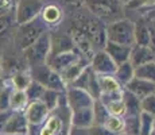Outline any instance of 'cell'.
Returning a JSON list of instances; mask_svg holds the SVG:
<instances>
[{
	"label": "cell",
	"mask_w": 155,
	"mask_h": 135,
	"mask_svg": "<svg viewBox=\"0 0 155 135\" xmlns=\"http://www.w3.org/2000/svg\"><path fill=\"white\" fill-rule=\"evenodd\" d=\"M46 31V23L42 18H35L25 25H19L14 35V42L18 49L25 50L30 45H32L43 32Z\"/></svg>",
	"instance_id": "cell-3"
},
{
	"label": "cell",
	"mask_w": 155,
	"mask_h": 135,
	"mask_svg": "<svg viewBox=\"0 0 155 135\" xmlns=\"http://www.w3.org/2000/svg\"><path fill=\"white\" fill-rule=\"evenodd\" d=\"M50 37H51V50H50L49 57L76 49V45H74V42L69 34H54V32H50Z\"/></svg>",
	"instance_id": "cell-13"
},
{
	"label": "cell",
	"mask_w": 155,
	"mask_h": 135,
	"mask_svg": "<svg viewBox=\"0 0 155 135\" xmlns=\"http://www.w3.org/2000/svg\"><path fill=\"white\" fill-rule=\"evenodd\" d=\"M28 131V122L26 115L20 111L11 112L10 118L4 126L3 134H27Z\"/></svg>",
	"instance_id": "cell-11"
},
{
	"label": "cell",
	"mask_w": 155,
	"mask_h": 135,
	"mask_svg": "<svg viewBox=\"0 0 155 135\" xmlns=\"http://www.w3.org/2000/svg\"><path fill=\"white\" fill-rule=\"evenodd\" d=\"M10 111L11 110H8V111H0V133H3L5 123H7L8 118H10V115H11Z\"/></svg>",
	"instance_id": "cell-37"
},
{
	"label": "cell",
	"mask_w": 155,
	"mask_h": 135,
	"mask_svg": "<svg viewBox=\"0 0 155 135\" xmlns=\"http://www.w3.org/2000/svg\"><path fill=\"white\" fill-rule=\"evenodd\" d=\"M30 76H31V79L34 81L42 84L45 88H47V89H54V91L62 92L66 88L61 74L54 72L47 64L32 66L31 72H30Z\"/></svg>",
	"instance_id": "cell-5"
},
{
	"label": "cell",
	"mask_w": 155,
	"mask_h": 135,
	"mask_svg": "<svg viewBox=\"0 0 155 135\" xmlns=\"http://www.w3.org/2000/svg\"><path fill=\"white\" fill-rule=\"evenodd\" d=\"M26 119L28 124L31 126H42L49 115V108H47L41 100L30 101L26 108Z\"/></svg>",
	"instance_id": "cell-10"
},
{
	"label": "cell",
	"mask_w": 155,
	"mask_h": 135,
	"mask_svg": "<svg viewBox=\"0 0 155 135\" xmlns=\"http://www.w3.org/2000/svg\"><path fill=\"white\" fill-rule=\"evenodd\" d=\"M148 19H150L151 22H155V10H153L150 14H148Z\"/></svg>",
	"instance_id": "cell-39"
},
{
	"label": "cell",
	"mask_w": 155,
	"mask_h": 135,
	"mask_svg": "<svg viewBox=\"0 0 155 135\" xmlns=\"http://www.w3.org/2000/svg\"><path fill=\"white\" fill-rule=\"evenodd\" d=\"M32 81L30 73H26L23 70H19L12 76V84L16 91H26V88L30 85V83Z\"/></svg>",
	"instance_id": "cell-28"
},
{
	"label": "cell",
	"mask_w": 155,
	"mask_h": 135,
	"mask_svg": "<svg viewBox=\"0 0 155 135\" xmlns=\"http://www.w3.org/2000/svg\"><path fill=\"white\" fill-rule=\"evenodd\" d=\"M68 135H91V131H89V128H85V127L70 126Z\"/></svg>",
	"instance_id": "cell-36"
},
{
	"label": "cell",
	"mask_w": 155,
	"mask_h": 135,
	"mask_svg": "<svg viewBox=\"0 0 155 135\" xmlns=\"http://www.w3.org/2000/svg\"><path fill=\"white\" fill-rule=\"evenodd\" d=\"M135 77H139V79L147 80L150 83L155 84V61L147 62V64L135 68Z\"/></svg>",
	"instance_id": "cell-24"
},
{
	"label": "cell",
	"mask_w": 155,
	"mask_h": 135,
	"mask_svg": "<svg viewBox=\"0 0 155 135\" xmlns=\"http://www.w3.org/2000/svg\"><path fill=\"white\" fill-rule=\"evenodd\" d=\"M121 97L126 104V115H140V99L136 97L131 92H128L127 89L124 91V93H121Z\"/></svg>",
	"instance_id": "cell-22"
},
{
	"label": "cell",
	"mask_w": 155,
	"mask_h": 135,
	"mask_svg": "<svg viewBox=\"0 0 155 135\" xmlns=\"http://www.w3.org/2000/svg\"><path fill=\"white\" fill-rule=\"evenodd\" d=\"M41 18L46 23V26H57L62 20V11L57 5L49 4L45 8H42V16Z\"/></svg>",
	"instance_id": "cell-21"
},
{
	"label": "cell",
	"mask_w": 155,
	"mask_h": 135,
	"mask_svg": "<svg viewBox=\"0 0 155 135\" xmlns=\"http://www.w3.org/2000/svg\"><path fill=\"white\" fill-rule=\"evenodd\" d=\"M113 77L117 80V83L120 85H126L135 77V68L132 66V64L130 61L123 62V64L117 65V69H116Z\"/></svg>",
	"instance_id": "cell-20"
},
{
	"label": "cell",
	"mask_w": 155,
	"mask_h": 135,
	"mask_svg": "<svg viewBox=\"0 0 155 135\" xmlns=\"http://www.w3.org/2000/svg\"><path fill=\"white\" fill-rule=\"evenodd\" d=\"M89 12L101 22L111 23L120 19L123 15V3L120 0H85Z\"/></svg>",
	"instance_id": "cell-2"
},
{
	"label": "cell",
	"mask_w": 155,
	"mask_h": 135,
	"mask_svg": "<svg viewBox=\"0 0 155 135\" xmlns=\"http://www.w3.org/2000/svg\"><path fill=\"white\" fill-rule=\"evenodd\" d=\"M124 133L130 135H140L139 115H127V118L124 119Z\"/></svg>",
	"instance_id": "cell-27"
},
{
	"label": "cell",
	"mask_w": 155,
	"mask_h": 135,
	"mask_svg": "<svg viewBox=\"0 0 155 135\" xmlns=\"http://www.w3.org/2000/svg\"><path fill=\"white\" fill-rule=\"evenodd\" d=\"M97 83L100 86L101 96H117L121 93V85L117 83V80L113 76L108 74H97Z\"/></svg>",
	"instance_id": "cell-16"
},
{
	"label": "cell",
	"mask_w": 155,
	"mask_h": 135,
	"mask_svg": "<svg viewBox=\"0 0 155 135\" xmlns=\"http://www.w3.org/2000/svg\"><path fill=\"white\" fill-rule=\"evenodd\" d=\"M4 135H27V134H4Z\"/></svg>",
	"instance_id": "cell-43"
},
{
	"label": "cell",
	"mask_w": 155,
	"mask_h": 135,
	"mask_svg": "<svg viewBox=\"0 0 155 135\" xmlns=\"http://www.w3.org/2000/svg\"><path fill=\"white\" fill-rule=\"evenodd\" d=\"M86 64H88V61H86L85 58H80L78 61L76 62V64H73L70 68H68L65 72H62L61 77H62V80H64L65 85L73 83V81L82 73V70H84V69L88 66Z\"/></svg>",
	"instance_id": "cell-19"
},
{
	"label": "cell",
	"mask_w": 155,
	"mask_h": 135,
	"mask_svg": "<svg viewBox=\"0 0 155 135\" xmlns=\"http://www.w3.org/2000/svg\"><path fill=\"white\" fill-rule=\"evenodd\" d=\"M131 49H132L131 46H126V45L115 43V42H108V41H107L105 46H104V50L109 54V57L116 62V65H120L130 59Z\"/></svg>",
	"instance_id": "cell-14"
},
{
	"label": "cell",
	"mask_w": 155,
	"mask_h": 135,
	"mask_svg": "<svg viewBox=\"0 0 155 135\" xmlns=\"http://www.w3.org/2000/svg\"><path fill=\"white\" fill-rule=\"evenodd\" d=\"M28 104V99L26 96L25 91H16L11 92L10 96V110L12 111H20L22 108L27 107Z\"/></svg>",
	"instance_id": "cell-23"
},
{
	"label": "cell",
	"mask_w": 155,
	"mask_h": 135,
	"mask_svg": "<svg viewBox=\"0 0 155 135\" xmlns=\"http://www.w3.org/2000/svg\"><path fill=\"white\" fill-rule=\"evenodd\" d=\"M91 68L96 74H108V76H112V74H115L117 65H116V62L109 57V54L105 50L101 49L92 56Z\"/></svg>",
	"instance_id": "cell-8"
},
{
	"label": "cell",
	"mask_w": 155,
	"mask_h": 135,
	"mask_svg": "<svg viewBox=\"0 0 155 135\" xmlns=\"http://www.w3.org/2000/svg\"><path fill=\"white\" fill-rule=\"evenodd\" d=\"M14 5H15L14 0H0V16L12 12Z\"/></svg>",
	"instance_id": "cell-35"
},
{
	"label": "cell",
	"mask_w": 155,
	"mask_h": 135,
	"mask_svg": "<svg viewBox=\"0 0 155 135\" xmlns=\"http://www.w3.org/2000/svg\"><path fill=\"white\" fill-rule=\"evenodd\" d=\"M78 59H80V56L76 54V50H70V52H64V53L55 54L53 57H49L47 65L54 72L61 74L62 72H65L73 64H76Z\"/></svg>",
	"instance_id": "cell-9"
},
{
	"label": "cell",
	"mask_w": 155,
	"mask_h": 135,
	"mask_svg": "<svg viewBox=\"0 0 155 135\" xmlns=\"http://www.w3.org/2000/svg\"><path fill=\"white\" fill-rule=\"evenodd\" d=\"M128 61L132 64L134 68H138V66H140V65L147 64V62L155 61V57H154V54L151 53L148 46L134 45L132 49H131L130 59H128Z\"/></svg>",
	"instance_id": "cell-15"
},
{
	"label": "cell",
	"mask_w": 155,
	"mask_h": 135,
	"mask_svg": "<svg viewBox=\"0 0 155 135\" xmlns=\"http://www.w3.org/2000/svg\"><path fill=\"white\" fill-rule=\"evenodd\" d=\"M124 86H126V89L128 92L134 93L136 97L140 99V100L143 97H146V96L155 93V84L150 83V81H147V80L139 79V77H134V79L128 84H126Z\"/></svg>",
	"instance_id": "cell-12"
},
{
	"label": "cell",
	"mask_w": 155,
	"mask_h": 135,
	"mask_svg": "<svg viewBox=\"0 0 155 135\" xmlns=\"http://www.w3.org/2000/svg\"><path fill=\"white\" fill-rule=\"evenodd\" d=\"M151 38V23L146 20H138L135 25V45L148 46Z\"/></svg>",
	"instance_id": "cell-18"
},
{
	"label": "cell",
	"mask_w": 155,
	"mask_h": 135,
	"mask_svg": "<svg viewBox=\"0 0 155 135\" xmlns=\"http://www.w3.org/2000/svg\"><path fill=\"white\" fill-rule=\"evenodd\" d=\"M93 118H94V124H101L104 126V123L107 122V119L109 118V112L108 110H107L105 104L103 103V101L100 100V99H97V100H94L93 103Z\"/></svg>",
	"instance_id": "cell-25"
},
{
	"label": "cell",
	"mask_w": 155,
	"mask_h": 135,
	"mask_svg": "<svg viewBox=\"0 0 155 135\" xmlns=\"http://www.w3.org/2000/svg\"><path fill=\"white\" fill-rule=\"evenodd\" d=\"M71 126H77V127H85L89 128L94 124V118H93V108H81L71 112L70 118Z\"/></svg>",
	"instance_id": "cell-17"
},
{
	"label": "cell",
	"mask_w": 155,
	"mask_h": 135,
	"mask_svg": "<svg viewBox=\"0 0 155 135\" xmlns=\"http://www.w3.org/2000/svg\"><path fill=\"white\" fill-rule=\"evenodd\" d=\"M107 128L109 131H112L113 134H121L124 133V119H121L120 116H112L109 115V118L107 119V122L104 123Z\"/></svg>",
	"instance_id": "cell-31"
},
{
	"label": "cell",
	"mask_w": 155,
	"mask_h": 135,
	"mask_svg": "<svg viewBox=\"0 0 155 135\" xmlns=\"http://www.w3.org/2000/svg\"><path fill=\"white\" fill-rule=\"evenodd\" d=\"M117 135H130V134H127V133H121V134H117Z\"/></svg>",
	"instance_id": "cell-44"
},
{
	"label": "cell",
	"mask_w": 155,
	"mask_h": 135,
	"mask_svg": "<svg viewBox=\"0 0 155 135\" xmlns=\"http://www.w3.org/2000/svg\"><path fill=\"white\" fill-rule=\"evenodd\" d=\"M2 74H3V65H2V57H0V79H2Z\"/></svg>",
	"instance_id": "cell-40"
},
{
	"label": "cell",
	"mask_w": 155,
	"mask_h": 135,
	"mask_svg": "<svg viewBox=\"0 0 155 135\" xmlns=\"http://www.w3.org/2000/svg\"><path fill=\"white\" fill-rule=\"evenodd\" d=\"M50 50H51V37H50V32L45 31L34 43L25 49V57L30 68L47 64Z\"/></svg>",
	"instance_id": "cell-4"
},
{
	"label": "cell",
	"mask_w": 155,
	"mask_h": 135,
	"mask_svg": "<svg viewBox=\"0 0 155 135\" xmlns=\"http://www.w3.org/2000/svg\"><path fill=\"white\" fill-rule=\"evenodd\" d=\"M120 2H121V3H123V4H127V3H130V2H131V0H120Z\"/></svg>",
	"instance_id": "cell-42"
},
{
	"label": "cell",
	"mask_w": 155,
	"mask_h": 135,
	"mask_svg": "<svg viewBox=\"0 0 155 135\" xmlns=\"http://www.w3.org/2000/svg\"><path fill=\"white\" fill-rule=\"evenodd\" d=\"M150 23H151V27H153V30L155 31V22H151V20H150Z\"/></svg>",
	"instance_id": "cell-41"
},
{
	"label": "cell",
	"mask_w": 155,
	"mask_h": 135,
	"mask_svg": "<svg viewBox=\"0 0 155 135\" xmlns=\"http://www.w3.org/2000/svg\"><path fill=\"white\" fill-rule=\"evenodd\" d=\"M105 38L108 42L126 45L132 47L135 45V25L130 19H120L108 23L105 27Z\"/></svg>",
	"instance_id": "cell-1"
},
{
	"label": "cell",
	"mask_w": 155,
	"mask_h": 135,
	"mask_svg": "<svg viewBox=\"0 0 155 135\" xmlns=\"http://www.w3.org/2000/svg\"><path fill=\"white\" fill-rule=\"evenodd\" d=\"M41 101L49 108V111L55 110L57 106L59 104V101H61V92L46 88V91L43 92L42 97H41Z\"/></svg>",
	"instance_id": "cell-26"
},
{
	"label": "cell",
	"mask_w": 155,
	"mask_h": 135,
	"mask_svg": "<svg viewBox=\"0 0 155 135\" xmlns=\"http://www.w3.org/2000/svg\"><path fill=\"white\" fill-rule=\"evenodd\" d=\"M43 8V0H18L15 8V22L18 25H25L35 19Z\"/></svg>",
	"instance_id": "cell-6"
},
{
	"label": "cell",
	"mask_w": 155,
	"mask_h": 135,
	"mask_svg": "<svg viewBox=\"0 0 155 135\" xmlns=\"http://www.w3.org/2000/svg\"><path fill=\"white\" fill-rule=\"evenodd\" d=\"M154 131H155V122H154Z\"/></svg>",
	"instance_id": "cell-45"
},
{
	"label": "cell",
	"mask_w": 155,
	"mask_h": 135,
	"mask_svg": "<svg viewBox=\"0 0 155 135\" xmlns=\"http://www.w3.org/2000/svg\"><path fill=\"white\" fill-rule=\"evenodd\" d=\"M148 47H150L151 53H153L154 57H155V31L153 30V27H151V38H150V43H148Z\"/></svg>",
	"instance_id": "cell-38"
},
{
	"label": "cell",
	"mask_w": 155,
	"mask_h": 135,
	"mask_svg": "<svg viewBox=\"0 0 155 135\" xmlns=\"http://www.w3.org/2000/svg\"><path fill=\"white\" fill-rule=\"evenodd\" d=\"M66 103L71 110V112H73V111L81 110V108L93 107L94 99L92 97V95L89 93V92H86L85 89L76 88V86H68Z\"/></svg>",
	"instance_id": "cell-7"
},
{
	"label": "cell",
	"mask_w": 155,
	"mask_h": 135,
	"mask_svg": "<svg viewBox=\"0 0 155 135\" xmlns=\"http://www.w3.org/2000/svg\"><path fill=\"white\" fill-rule=\"evenodd\" d=\"M10 96H11L10 88H7V86L0 88V111L10 110Z\"/></svg>",
	"instance_id": "cell-33"
},
{
	"label": "cell",
	"mask_w": 155,
	"mask_h": 135,
	"mask_svg": "<svg viewBox=\"0 0 155 135\" xmlns=\"http://www.w3.org/2000/svg\"><path fill=\"white\" fill-rule=\"evenodd\" d=\"M142 112H147L150 115L155 116V93H151L140 100Z\"/></svg>",
	"instance_id": "cell-32"
},
{
	"label": "cell",
	"mask_w": 155,
	"mask_h": 135,
	"mask_svg": "<svg viewBox=\"0 0 155 135\" xmlns=\"http://www.w3.org/2000/svg\"><path fill=\"white\" fill-rule=\"evenodd\" d=\"M89 131H91V135H116L109 131L105 126L101 124H93L92 127H89Z\"/></svg>",
	"instance_id": "cell-34"
},
{
	"label": "cell",
	"mask_w": 155,
	"mask_h": 135,
	"mask_svg": "<svg viewBox=\"0 0 155 135\" xmlns=\"http://www.w3.org/2000/svg\"><path fill=\"white\" fill-rule=\"evenodd\" d=\"M139 119H140V135H150L154 131L155 116L147 112H140Z\"/></svg>",
	"instance_id": "cell-30"
},
{
	"label": "cell",
	"mask_w": 155,
	"mask_h": 135,
	"mask_svg": "<svg viewBox=\"0 0 155 135\" xmlns=\"http://www.w3.org/2000/svg\"><path fill=\"white\" fill-rule=\"evenodd\" d=\"M46 91V88L42 85V84L37 83V81L32 80L31 83H30V85L26 88V96H27V99L30 101H34V100H41V97H42L43 92Z\"/></svg>",
	"instance_id": "cell-29"
}]
</instances>
